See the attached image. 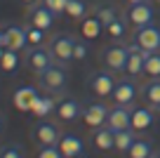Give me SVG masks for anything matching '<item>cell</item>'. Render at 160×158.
I'll use <instances>...</instances> for the list:
<instances>
[{"instance_id": "obj_1", "label": "cell", "mask_w": 160, "mask_h": 158, "mask_svg": "<svg viewBox=\"0 0 160 158\" xmlns=\"http://www.w3.org/2000/svg\"><path fill=\"white\" fill-rule=\"evenodd\" d=\"M38 83H40V87L45 90V92L61 94L66 90V85H68V71H66L64 64L54 61L47 71H42V73L38 76Z\"/></svg>"}, {"instance_id": "obj_2", "label": "cell", "mask_w": 160, "mask_h": 158, "mask_svg": "<svg viewBox=\"0 0 160 158\" xmlns=\"http://www.w3.org/2000/svg\"><path fill=\"white\" fill-rule=\"evenodd\" d=\"M115 83H118V80H115V71H111V69H99V71H94V73L87 78L90 92L97 94L99 99L111 97L113 90H115Z\"/></svg>"}, {"instance_id": "obj_3", "label": "cell", "mask_w": 160, "mask_h": 158, "mask_svg": "<svg viewBox=\"0 0 160 158\" xmlns=\"http://www.w3.org/2000/svg\"><path fill=\"white\" fill-rule=\"evenodd\" d=\"M26 66H28L31 73L40 76L42 71H47L52 64H54V55H52L50 47H42V45H35V47L26 50V57H24Z\"/></svg>"}, {"instance_id": "obj_4", "label": "cell", "mask_w": 160, "mask_h": 158, "mask_svg": "<svg viewBox=\"0 0 160 158\" xmlns=\"http://www.w3.org/2000/svg\"><path fill=\"white\" fill-rule=\"evenodd\" d=\"M31 139L40 146H50V144H59L61 130L57 123H50L45 118H38V123L31 128Z\"/></svg>"}, {"instance_id": "obj_5", "label": "cell", "mask_w": 160, "mask_h": 158, "mask_svg": "<svg viewBox=\"0 0 160 158\" xmlns=\"http://www.w3.org/2000/svg\"><path fill=\"white\" fill-rule=\"evenodd\" d=\"M127 57H130L127 45H106V47L101 50V61H104V66L111 69V71H115V73H122V71L127 69Z\"/></svg>"}, {"instance_id": "obj_6", "label": "cell", "mask_w": 160, "mask_h": 158, "mask_svg": "<svg viewBox=\"0 0 160 158\" xmlns=\"http://www.w3.org/2000/svg\"><path fill=\"white\" fill-rule=\"evenodd\" d=\"M73 47H75V38L71 33H57L50 40V50L54 55V61H59L64 66L68 61H73Z\"/></svg>"}, {"instance_id": "obj_7", "label": "cell", "mask_w": 160, "mask_h": 158, "mask_svg": "<svg viewBox=\"0 0 160 158\" xmlns=\"http://www.w3.org/2000/svg\"><path fill=\"white\" fill-rule=\"evenodd\" d=\"M132 40H134L139 47H144L146 52H158L160 50V26L155 24H146L134 29L132 33Z\"/></svg>"}, {"instance_id": "obj_8", "label": "cell", "mask_w": 160, "mask_h": 158, "mask_svg": "<svg viewBox=\"0 0 160 158\" xmlns=\"http://www.w3.org/2000/svg\"><path fill=\"white\" fill-rule=\"evenodd\" d=\"M108 106H106L104 102H90L82 109V116L80 118L85 120V125L90 130H97V128H101V125H106V120H108Z\"/></svg>"}, {"instance_id": "obj_9", "label": "cell", "mask_w": 160, "mask_h": 158, "mask_svg": "<svg viewBox=\"0 0 160 158\" xmlns=\"http://www.w3.org/2000/svg\"><path fill=\"white\" fill-rule=\"evenodd\" d=\"M137 94H139L137 83L127 76V78H120L118 83H115V90H113V94H111V99H113V104L132 106V104H134V99H137Z\"/></svg>"}, {"instance_id": "obj_10", "label": "cell", "mask_w": 160, "mask_h": 158, "mask_svg": "<svg viewBox=\"0 0 160 158\" xmlns=\"http://www.w3.org/2000/svg\"><path fill=\"white\" fill-rule=\"evenodd\" d=\"M54 12L50 10L47 5H42V3H38V5L28 7V14H26V21H28L31 26H35V29H42V31H50L52 24H54Z\"/></svg>"}, {"instance_id": "obj_11", "label": "cell", "mask_w": 160, "mask_h": 158, "mask_svg": "<svg viewBox=\"0 0 160 158\" xmlns=\"http://www.w3.org/2000/svg\"><path fill=\"white\" fill-rule=\"evenodd\" d=\"M127 52H130V57H127L125 73L130 76V78H139V76H144V64H146V55H148V52H146L144 47H139L134 40L127 45Z\"/></svg>"}, {"instance_id": "obj_12", "label": "cell", "mask_w": 160, "mask_h": 158, "mask_svg": "<svg viewBox=\"0 0 160 158\" xmlns=\"http://www.w3.org/2000/svg\"><path fill=\"white\" fill-rule=\"evenodd\" d=\"M153 5L151 3H137V5H130L125 12L127 21H130L134 29H139V26H146V24H153Z\"/></svg>"}, {"instance_id": "obj_13", "label": "cell", "mask_w": 160, "mask_h": 158, "mask_svg": "<svg viewBox=\"0 0 160 158\" xmlns=\"http://www.w3.org/2000/svg\"><path fill=\"white\" fill-rule=\"evenodd\" d=\"M106 125H108L113 132L132 128V106L113 104V106H111V111H108V120H106Z\"/></svg>"}, {"instance_id": "obj_14", "label": "cell", "mask_w": 160, "mask_h": 158, "mask_svg": "<svg viewBox=\"0 0 160 158\" xmlns=\"http://www.w3.org/2000/svg\"><path fill=\"white\" fill-rule=\"evenodd\" d=\"M57 146L61 149L64 158H82L85 156V142L75 132H61V139Z\"/></svg>"}, {"instance_id": "obj_15", "label": "cell", "mask_w": 160, "mask_h": 158, "mask_svg": "<svg viewBox=\"0 0 160 158\" xmlns=\"http://www.w3.org/2000/svg\"><path fill=\"white\" fill-rule=\"evenodd\" d=\"M57 120H61V123H73L75 118H80L82 116V106H80V102L78 99H73V97H66V99H61L59 104H57Z\"/></svg>"}, {"instance_id": "obj_16", "label": "cell", "mask_w": 160, "mask_h": 158, "mask_svg": "<svg viewBox=\"0 0 160 158\" xmlns=\"http://www.w3.org/2000/svg\"><path fill=\"white\" fill-rule=\"evenodd\" d=\"M28 45V38H26V26H19V24H7L5 26V47L7 50H24Z\"/></svg>"}, {"instance_id": "obj_17", "label": "cell", "mask_w": 160, "mask_h": 158, "mask_svg": "<svg viewBox=\"0 0 160 158\" xmlns=\"http://www.w3.org/2000/svg\"><path fill=\"white\" fill-rule=\"evenodd\" d=\"M38 87H33V85H24V87H17V92H14V106L19 111H24V113H31L33 111V104H35V99H38Z\"/></svg>"}, {"instance_id": "obj_18", "label": "cell", "mask_w": 160, "mask_h": 158, "mask_svg": "<svg viewBox=\"0 0 160 158\" xmlns=\"http://www.w3.org/2000/svg\"><path fill=\"white\" fill-rule=\"evenodd\" d=\"M155 109H151L148 104L146 106H134L132 104V130H137V132H144V130H148L151 125H153L155 120Z\"/></svg>"}, {"instance_id": "obj_19", "label": "cell", "mask_w": 160, "mask_h": 158, "mask_svg": "<svg viewBox=\"0 0 160 158\" xmlns=\"http://www.w3.org/2000/svg\"><path fill=\"white\" fill-rule=\"evenodd\" d=\"M57 104H59V102H57V94H52V92L38 94V99H35L31 113H33L35 118H47L52 111H57Z\"/></svg>"}, {"instance_id": "obj_20", "label": "cell", "mask_w": 160, "mask_h": 158, "mask_svg": "<svg viewBox=\"0 0 160 158\" xmlns=\"http://www.w3.org/2000/svg\"><path fill=\"white\" fill-rule=\"evenodd\" d=\"M92 144L99 151H111V149H115V132L108 125H101L92 132Z\"/></svg>"}, {"instance_id": "obj_21", "label": "cell", "mask_w": 160, "mask_h": 158, "mask_svg": "<svg viewBox=\"0 0 160 158\" xmlns=\"http://www.w3.org/2000/svg\"><path fill=\"white\" fill-rule=\"evenodd\" d=\"M104 31L106 29H104V24L99 21L97 14H87L85 19L80 21V35H82L85 40H97Z\"/></svg>"}, {"instance_id": "obj_22", "label": "cell", "mask_w": 160, "mask_h": 158, "mask_svg": "<svg viewBox=\"0 0 160 158\" xmlns=\"http://www.w3.org/2000/svg\"><path fill=\"white\" fill-rule=\"evenodd\" d=\"M139 94L144 97V102L148 104L151 109H158L160 106V78H151L148 83L139 90Z\"/></svg>"}, {"instance_id": "obj_23", "label": "cell", "mask_w": 160, "mask_h": 158, "mask_svg": "<svg viewBox=\"0 0 160 158\" xmlns=\"http://www.w3.org/2000/svg\"><path fill=\"white\" fill-rule=\"evenodd\" d=\"M127 156L130 158H151L153 156V144H151V139L137 137L134 144L130 146V151H127Z\"/></svg>"}, {"instance_id": "obj_24", "label": "cell", "mask_w": 160, "mask_h": 158, "mask_svg": "<svg viewBox=\"0 0 160 158\" xmlns=\"http://www.w3.org/2000/svg\"><path fill=\"white\" fill-rule=\"evenodd\" d=\"M134 139H137V130H132V128L118 130V132H115V151L127 153V151H130V146L134 144Z\"/></svg>"}, {"instance_id": "obj_25", "label": "cell", "mask_w": 160, "mask_h": 158, "mask_svg": "<svg viewBox=\"0 0 160 158\" xmlns=\"http://www.w3.org/2000/svg\"><path fill=\"white\" fill-rule=\"evenodd\" d=\"M0 71H2L5 76H14L17 71H19V52L5 50V55H2V59H0Z\"/></svg>"}, {"instance_id": "obj_26", "label": "cell", "mask_w": 160, "mask_h": 158, "mask_svg": "<svg viewBox=\"0 0 160 158\" xmlns=\"http://www.w3.org/2000/svg\"><path fill=\"white\" fill-rule=\"evenodd\" d=\"M87 0H68V5H66V17L73 21H82L87 17Z\"/></svg>"}, {"instance_id": "obj_27", "label": "cell", "mask_w": 160, "mask_h": 158, "mask_svg": "<svg viewBox=\"0 0 160 158\" xmlns=\"http://www.w3.org/2000/svg\"><path fill=\"white\" fill-rule=\"evenodd\" d=\"M127 24H130V21H127V17L120 14L115 21H111V24L106 26V33L111 35V40H122V38L127 35Z\"/></svg>"}, {"instance_id": "obj_28", "label": "cell", "mask_w": 160, "mask_h": 158, "mask_svg": "<svg viewBox=\"0 0 160 158\" xmlns=\"http://www.w3.org/2000/svg\"><path fill=\"white\" fill-rule=\"evenodd\" d=\"M144 73L148 78H160V50L158 52H148L144 64Z\"/></svg>"}, {"instance_id": "obj_29", "label": "cell", "mask_w": 160, "mask_h": 158, "mask_svg": "<svg viewBox=\"0 0 160 158\" xmlns=\"http://www.w3.org/2000/svg\"><path fill=\"white\" fill-rule=\"evenodd\" d=\"M94 14L99 17V21L104 24V29H106L111 21H115V19L120 17V10H118L115 5H111V3H108V5H101L99 10H94Z\"/></svg>"}, {"instance_id": "obj_30", "label": "cell", "mask_w": 160, "mask_h": 158, "mask_svg": "<svg viewBox=\"0 0 160 158\" xmlns=\"http://www.w3.org/2000/svg\"><path fill=\"white\" fill-rule=\"evenodd\" d=\"M0 158H26V149L21 144H5L0 146Z\"/></svg>"}, {"instance_id": "obj_31", "label": "cell", "mask_w": 160, "mask_h": 158, "mask_svg": "<svg viewBox=\"0 0 160 158\" xmlns=\"http://www.w3.org/2000/svg\"><path fill=\"white\" fill-rule=\"evenodd\" d=\"M45 33H47V31H42V29H35V26L26 24V38H28V47L42 45V43H45Z\"/></svg>"}, {"instance_id": "obj_32", "label": "cell", "mask_w": 160, "mask_h": 158, "mask_svg": "<svg viewBox=\"0 0 160 158\" xmlns=\"http://www.w3.org/2000/svg\"><path fill=\"white\" fill-rule=\"evenodd\" d=\"M42 5H47L52 12H54V17L59 19L61 14H66V5H68V0H42Z\"/></svg>"}, {"instance_id": "obj_33", "label": "cell", "mask_w": 160, "mask_h": 158, "mask_svg": "<svg viewBox=\"0 0 160 158\" xmlns=\"http://www.w3.org/2000/svg\"><path fill=\"white\" fill-rule=\"evenodd\" d=\"M38 158H64V153L57 144H50V146H40Z\"/></svg>"}, {"instance_id": "obj_34", "label": "cell", "mask_w": 160, "mask_h": 158, "mask_svg": "<svg viewBox=\"0 0 160 158\" xmlns=\"http://www.w3.org/2000/svg\"><path fill=\"white\" fill-rule=\"evenodd\" d=\"M87 59V45L82 40H75V47H73V61H85Z\"/></svg>"}, {"instance_id": "obj_35", "label": "cell", "mask_w": 160, "mask_h": 158, "mask_svg": "<svg viewBox=\"0 0 160 158\" xmlns=\"http://www.w3.org/2000/svg\"><path fill=\"white\" fill-rule=\"evenodd\" d=\"M5 125H7V118H5V113L0 111V134L5 132Z\"/></svg>"}, {"instance_id": "obj_36", "label": "cell", "mask_w": 160, "mask_h": 158, "mask_svg": "<svg viewBox=\"0 0 160 158\" xmlns=\"http://www.w3.org/2000/svg\"><path fill=\"white\" fill-rule=\"evenodd\" d=\"M19 3H24L26 7H33V5H38V3H42V0H19Z\"/></svg>"}, {"instance_id": "obj_37", "label": "cell", "mask_w": 160, "mask_h": 158, "mask_svg": "<svg viewBox=\"0 0 160 158\" xmlns=\"http://www.w3.org/2000/svg\"><path fill=\"white\" fill-rule=\"evenodd\" d=\"M0 47H5V29H0Z\"/></svg>"}, {"instance_id": "obj_38", "label": "cell", "mask_w": 160, "mask_h": 158, "mask_svg": "<svg viewBox=\"0 0 160 158\" xmlns=\"http://www.w3.org/2000/svg\"><path fill=\"white\" fill-rule=\"evenodd\" d=\"M137 3H148V0H127V5H137Z\"/></svg>"}, {"instance_id": "obj_39", "label": "cell", "mask_w": 160, "mask_h": 158, "mask_svg": "<svg viewBox=\"0 0 160 158\" xmlns=\"http://www.w3.org/2000/svg\"><path fill=\"white\" fill-rule=\"evenodd\" d=\"M5 50H7V47H0V59H2V55H5Z\"/></svg>"}, {"instance_id": "obj_40", "label": "cell", "mask_w": 160, "mask_h": 158, "mask_svg": "<svg viewBox=\"0 0 160 158\" xmlns=\"http://www.w3.org/2000/svg\"><path fill=\"white\" fill-rule=\"evenodd\" d=\"M155 113H158V118H160V106H158V109H155Z\"/></svg>"}, {"instance_id": "obj_41", "label": "cell", "mask_w": 160, "mask_h": 158, "mask_svg": "<svg viewBox=\"0 0 160 158\" xmlns=\"http://www.w3.org/2000/svg\"><path fill=\"white\" fill-rule=\"evenodd\" d=\"M153 158H160V151H158V153H153Z\"/></svg>"}, {"instance_id": "obj_42", "label": "cell", "mask_w": 160, "mask_h": 158, "mask_svg": "<svg viewBox=\"0 0 160 158\" xmlns=\"http://www.w3.org/2000/svg\"><path fill=\"white\" fill-rule=\"evenodd\" d=\"M158 3H160V0H158Z\"/></svg>"}, {"instance_id": "obj_43", "label": "cell", "mask_w": 160, "mask_h": 158, "mask_svg": "<svg viewBox=\"0 0 160 158\" xmlns=\"http://www.w3.org/2000/svg\"><path fill=\"white\" fill-rule=\"evenodd\" d=\"M151 158H153V156H151Z\"/></svg>"}]
</instances>
